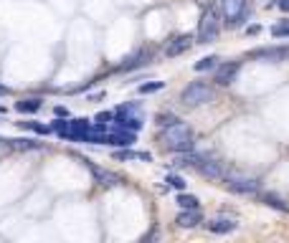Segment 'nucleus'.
<instances>
[{
  "mask_svg": "<svg viewBox=\"0 0 289 243\" xmlns=\"http://www.w3.org/2000/svg\"><path fill=\"white\" fill-rule=\"evenodd\" d=\"M117 122H119V127H122V129H129V132H137V129L142 127V122H139L137 117H129V114H119V119H117Z\"/></svg>",
  "mask_w": 289,
  "mask_h": 243,
  "instance_id": "nucleus-15",
  "label": "nucleus"
},
{
  "mask_svg": "<svg viewBox=\"0 0 289 243\" xmlns=\"http://www.w3.org/2000/svg\"><path fill=\"white\" fill-rule=\"evenodd\" d=\"M0 114H6V109H3V107H0Z\"/></svg>",
  "mask_w": 289,
  "mask_h": 243,
  "instance_id": "nucleus-31",
  "label": "nucleus"
},
{
  "mask_svg": "<svg viewBox=\"0 0 289 243\" xmlns=\"http://www.w3.org/2000/svg\"><path fill=\"white\" fill-rule=\"evenodd\" d=\"M178 205L180 208H198V198L196 195H178Z\"/></svg>",
  "mask_w": 289,
  "mask_h": 243,
  "instance_id": "nucleus-20",
  "label": "nucleus"
},
{
  "mask_svg": "<svg viewBox=\"0 0 289 243\" xmlns=\"http://www.w3.org/2000/svg\"><path fill=\"white\" fill-rule=\"evenodd\" d=\"M221 33V21H218V11H208L203 13L201 23H198V43H213Z\"/></svg>",
  "mask_w": 289,
  "mask_h": 243,
  "instance_id": "nucleus-3",
  "label": "nucleus"
},
{
  "mask_svg": "<svg viewBox=\"0 0 289 243\" xmlns=\"http://www.w3.org/2000/svg\"><path fill=\"white\" fill-rule=\"evenodd\" d=\"M54 129H56L59 134H64V132L69 129V122H64V119H56V122H54Z\"/></svg>",
  "mask_w": 289,
  "mask_h": 243,
  "instance_id": "nucleus-27",
  "label": "nucleus"
},
{
  "mask_svg": "<svg viewBox=\"0 0 289 243\" xmlns=\"http://www.w3.org/2000/svg\"><path fill=\"white\" fill-rule=\"evenodd\" d=\"M251 56L254 59H266V61H284V59H289V48H259Z\"/></svg>",
  "mask_w": 289,
  "mask_h": 243,
  "instance_id": "nucleus-11",
  "label": "nucleus"
},
{
  "mask_svg": "<svg viewBox=\"0 0 289 243\" xmlns=\"http://www.w3.org/2000/svg\"><path fill=\"white\" fill-rule=\"evenodd\" d=\"M160 142L170 152H185V150H193V132L183 122H175L170 127H163Z\"/></svg>",
  "mask_w": 289,
  "mask_h": 243,
  "instance_id": "nucleus-1",
  "label": "nucleus"
},
{
  "mask_svg": "<svg viewBox=\"0 0 289 243\" xmlns=\"http://www.w3.org/2000/svg\"><path fill=\"white\" fill-rule=\"evenodd\" d=\"M142 59H144V54H137L134 59H129L127 64H122V69H124V71H129V69H134V66H139V64H142Z\"/></svg>",
  "mask_w": 289,
  "mask_h": 243,
  "instance_id": "nucleus-25",
  "label": "nucleus"
},
{
  "mask_svg": "<svg viewBox=\"0 0 289 243\" xmlns=\"http://www.w3.org/2000/svg\"><path fill=\"white\" fill-rule=\"evenodd\" d=\"M208 230L211 233H218V235L231 233V230H236V220H231V218H216L213 223H208Z\"/></svg>",
  "mask_w": 289,
  "mask_h": 243,
  "instance_id": "nucleus-12",
  "label": "nucleus"
},
{
  "mask_svg": "<svg viewBox=\"0 0 289 243\" xmlns=\"http://www.w3.org/2000/svg\"><path fill=\"white\" fill-rule=\"evenodd\" d=\"M221 177H223V182H226V187L231 192H238V195H254V192H259V182L254 177H246V175H238V172H226Z\"/></svg>",
  "mask_w": 289,
  "mask_h": 243,
  "instance_id": "nucleus-4",
  "label": "nucleus"
},
{
  "mask_svg": "<svg viewBox=\"0 0 289 243\" xmlns=\"http://www.w3.org/2000/svg\"><path fill=\"white\" fill-rule=\"evenodd\" d=\"M211 99H213V89L208 84H201V81H193L180 91V104H185V107H201Z\"/></svg>",
  "mask_w": 289,
  "mask_h": 243,
  "instance_id": "nucleus-2",
  "label": "nucleus"
},
{
  "mask_svg": "<svg viewBox=\"0 0 289 243\" xmlns=\"http://www.w3.org/2000/svg\"><path fill=\"white\" fill-rule=\"evenodd\" d=\"M107 122H112V114H109V112H99V114H97V124L107 127Z\"/></svg>",
  "mask_w": 289,
  "mask_h": 243,
  "instance_id": "nucleus-26",
  "label": "nucleus"
},
{
  "mask_svg": "<svg viewBox=\"0 0 289 243\" xmlns=\"http://www.w3.org/2000/svg\"><path fill=\"white\" fill-rule=\"evenodd\" d=\"M196 170H198L201 175H206V177H213V180L223 175V165H221L218 160H208V157H201L198 165H196Z\"/></svg>",
  "mask_w": 289,
  "mask_h": 243,
  "instance_id": "nucleus-7",
  "label": "nucleus"
},
{
  "mask_svg": "<svg viewBox=\"0 0 289 243\" xmlns=\"http://www.w3.org/2000/svg\"><path fill=\"white\" fill-rule=\"evenodd\" d=\"M221 13L231 28L241 26L246 18V0H221Z\"/></svg>",
  "mask_w": 289,
  "mask_h": 243,
  "instance_id": "nucleus-5",
  "label": "nucleus"
},
{
  "mask_svg": "<svg viewBox=\"0 0 289 243\" xmlns=\"http://www.w3.org/2000/svg\"><path fill=\"white\" fill-rule=\"evenodd\" d=\"M8 144L16 147V150H38V147H41L36 139H28V137H26V139H8Z\"/></svg>",
  "mask_w": 289,
  "mask_h": 243,
  "instance_id": "nucleus-16",
  "label": "nucleus"
},
{
  "mask_svg": "<svg viewBox=\"0 0 289 243\" xmlns=\"http://www.w3.org/2000/svg\"><path fill=\"white\" fill-rule=\"evenodd\" d=\"M170 187H178V190H183L185 187V180L183 177H178V175H168V180H165Z\"/></svg>",
  "mask_w": 289,
  "mask_h": 243,
  "instance_id": "nucleus-24",
  "label": "nucleus"
},
{
  "mask_svg": "<svg viewBox=\"0 0 289 243\" xmlns=\"http://www.w3.org/2000/svg\"><path fill=\"white\" fill-rule=\"evenodd\" d=\"M216 64H218V59L216 56H206V59H201V61H196V71H208V69H216Z\"/></svg>",
  "mask_w": 289,
  "mask_h": 243,
  "instance_id": "nucleus-18",
  "label": "nucleus"
},
{
  "mask_svg": "<svg viewBox=\"0 0 289 243\" xmlns=\"http://www.w3.org/2000/svg\"><path fill=\"white\" fill-rule=\"evenodd\" d=\"M193 46V38L190 36H178L175 41H170L168 43V48H165V54L170 56V59H175V56H180V54H185L188 48Z\"/></svg>",
  "mask_w": 289,
  "mask_h": 243,
  "instance_id": "nucleus-9",
  "label": "nucleus"
},
{
  "mask_svg": "<svg viewBox=\"0 0 289 243\" xmlns=\"http://www.w3.org/2000/svg\"><path fill=\"white\" fill-rule=\"evenodd\" d=\"M21 127L26 129H33V132H38V134H49L51 132V127H46V124H38V122H21Z\"/></svg>",
  "mask_w": 289,
  "mask_h": 243,
  "instance_id": "nucleus-21",
  "label": "nucleus"
},
{
  "mask_svg": "<svg viewBox=\"0 0 289 243\" xmlns=\"http://www.w3.org/2000/svg\"><path fill=\"white\" fill-rule=\"evenodd\" d=\"M134 142V132H117L112 137H107V144H114V147H129Z\"/></svg>",
  "mask_w": 289,
  "mask_h": 243,
  "instance_id": "nucleus-13",
  "label": "nucleus"
},
{
  "mask_svg": "<svg viewBox=\"0 0 289 243\" xmlns=\"http://www.w3.org/2000/svg\"><path fill=\"white\" fill-rule=\"evenodd\" d=\"M3 94H8V89H6L3 84H0V96H3Z\"/></svg>",
  "mask_w": 289,
  "mask_h": 243,
  "instance_id": "nucleus-30",
  "label": "nucleus"
},
{
  "mask_svg": "<svg viewBox=\"0 0 289 243\" xmlns=\"http://www.w3.org/2000/svg\"><path fill=\"white\" fill-rule=\"evenodd\" d=\"M54 112H56V117H69V112H66V107H56Z\"/></svg>",
  "mask_w": 289,
  "mask_h": 243,
  "instance_id": "nucleus-28",
  "label": "nucleus"
},
{
  "mask_svg": "<svg viewBox=\"0 0 289 243\" xmlns=\"http://www.w3.org/2000/svg\"><path fill=\"white\" fill-rule=\"evenodd\" d=\"M264 203L271 205V208H276V210H289V205H286L279 195H274V192H266V195H264Z\"/></svg>",
  "mask_w": 289,
  "mask_h": 243,
  "instance_id": "nucleus-17",
  "label": "nucleus"
},
{
  "mask_svg": "<svg viewBox=\"0 0 289 243\" xmlns=\"http://www.w3.org/2000/svg\"><path fill=\"white\" fill-rule=\"evenodd\" d=\"M271 36H274V38H284V36H289V21H281V23L271 26Z\"/></svg>",
  "mask_w": 289,
  "mask_h": 243,
  "instance_id": "nucleus-19",
  "label": "nucleus"
},
{
  "mask_svg": "<svg viewBox=\"0 0 289 243\" xmlns=\"http://www.w3.org/2000/svg\"><path fill=\"white\" fill-rule=\"evenodd\" d=\"M279 8L281 11H289V0H279Z\"/></svg>",
  "mask_w": 289,
  "mask_h": 243,
  "instance_id": "nucleus-29",
  "label": "nucleus"
},
{
  "mask_svg": "<svg viewBox=\"0 0 289 243\" xmlns=\"http://www.w3.org/2000/svg\"><path fill=\"white\" fill-rule=\"evenodd\" d=\"M175 223H178L180 228H196V225L201 223V213H198V208H183V213L175 218Z\"/></svg>",
  "mask_w": 289,
  "mask_h": 243,
  "instance_id": "nucleus-10",
  "label": "nucleus"
},
{
  "mask_svg": "<svg viewBox=\"0 0 289 243\" xmlns=\"http://www.w3.org/2000/svg\"><path fill=\"white\" fill-rule=\"evenodd\" d=\"M236 74H238V61H226V64H221V66H218V71H216L213 81H216L218 86H228V84L236 79Z\"/></svg>",
  "mask_w": 289,
  "mask_h": 243,
  "instance_id": "nucleus-6",
  "label": "nucleus"
},
{
  "mask_svg": "<svg viewBox=\"0 0 289 243\" xmlns=\"http://www.w3.org/2000/svg\"><path fill=\"white\" fill-rule=\"evenodd\" d=\"M76 157H79V155H76ZM79 160H81V162H84V165H86L91 172H94L97 182H102V185H109V187L119 182V177H117L114 172H109V170H104V167H97V165H91V162H89V160H84V157H79Z\"/></svg>",
  "mask_w": 289,
  "mask_h": 243,
  "instance_id": "nucleus-8",
  "label": "nucleus"
},
{
  "mask_svg": "<svg viewBox=\"0 0 289 243\" xmlns=\"http://www.w3.org/2000/svg\"><path fill=\"white\" fill-rule=\"evenodd\" d=\"M163 89V81H153V84H139V94H153V91H160Z\"/></svg>",
  "mask_w": 289,
  "mask_h": 243,
  "instance_id": "nucleus-22",
  "label": "nucleus"
},
{
  "mask_svg": "<svg viewBox=\"0 0 289 243\" xmlns=\"http://www.w3.org/2000/svg\"><path fill=\"white\" fill-rule=\"evenodd\" d=\"M16 109H18L21 114H36V112L41 109V102H38V99H23V102L16 104Z\"/></svg>",
  "mask_w": 289,
  "mask_h": 243,
  "instance_id": "nucleus-14",
  "label": "nucleus"
},
{
  "mask_svg": "<svg viewBox=\"0 0 289 243\" xmlns=\"http://www.w3.org/2000/svg\"><path fill=\"white\" fill-rule=\"evenodd\" d=\"M175 122H180L175 114H158V124H160V127H170V124H175Z\"/></svg>",
  "mask_w": 289,
  "mask_h": 243,
  "instance_id": "nucleus-23",
  "label": "nucleus"
}]
</instances>
